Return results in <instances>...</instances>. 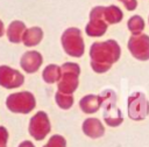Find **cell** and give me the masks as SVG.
<instances>
[{"label": "cell", "instance_id": "1", "mask_svg": "<svg viewBox=\"0 0 149 147\" xmlns=\"http://www.w3.org/2000/svg\"><path fill=\"white\" fill-rule=\"evenodd\" d=\"M121 48L115 40H106L102 42H93L90 48V64L97 74L108 71L112 65L119 61Z\"/></svg>", "mask_w": 149, "mask_h": 147}, {"label": "cell", "instance_id": "2", "mask_svg": "<svg viewBox=\"0 0 149 147\" xmlns=\"http://www.w3.org/2000/svg\"><path fill=\"white\" fill-rule=\"evenodd\" d=\"M101 107L104 110L102 118L107 126L118 127L123 123V114L116 106V93L112 89H106L101 93Z\"/></svg>", "mask_w": 149, "mask_h": 147}, {"label": "cell", "instance_id": "3", "mask_svg": "<svg viewBox=\"0 0 149 147\" xmlns=\"http://www.w3.org/2000/svg\"><path fill=\"white\" fill-rule=\"evenodd\" d=\"M62 75L57 84V91L63 94H72L78 88L80 66L73 62H65L61 66Z\"/></svg>", "mask_w": 149, "mask_h": 147}, {"label": "cell", "instance_id": "4", "mask_svg": "<svg viewBox=\"0 0 149 147\" xmlns=\"http://www.w3.org/2000/svg\"><path fill=\"white\" fill-rule=\"evenodd\" d=\"M61 43L64 51L71 57H81L85 52V43L81 30L76 27L66 28L62 36Z\"/></svg>", "mask_w": 149, "mask_h": 147}, {"label": "cell", "instance_id": "5", "mask_svg": "<svg viewBox=\"0 0 149 147\" xmlns=\"http://www.w3.org/2000/svg\"><path fill=\"white\" fill-rule=\"evenodd\" d=\"M6 106L13 113L28 114L36 106L35 96L29 91H21L10 93L6 98Z\"/></svg>", "mask_w": 149, "mask_h": 147}, {"label": "cell", "instance_id": "6", "mask_svg": "<svg viewBox=\"0 0 149 147\" xmlns=\"http://www.w3.org/2000/svg\"><path fill=\"white\" fill-rule=\"evenodd\" d=\"M127 112L132 120L140 121L149 114V102L143 92H133L127 99Z\"/></svg>", "mask_w": 149, "mask_h": 147}, {"label": "cell", "instance_id": "7", "mask_svg": "<svg viewBox=\"0 0 149 147\" xmlns=\"http://www.w3.org/2000/svg\"><path fill=\"white\" fill-rule=\"evenodd\" d=\"M50 131H51V124L47 112L38 111L30 118L28 125V132L34 140L36 141L44 140L47 135L50 133Z\"/></svg>", "mask_w": 149, "mask_h": 147}, {"label": "cell", "instance_id": "8", "mask_svg": "<svg viewBox=\"0 0 149 147\" xmlns=\"http://www.w3.org/2000/svg\"><path fill=\"white\" fill-rule=\"evenodd\" d=\"M108 23L104 15V6H95L90 12V21L85 27L86 35L91 37H100L107 30Z\"/></svg>", "mask_w": 149, "mask_h": 147}, {"label": "cell", "instance_id": "9", "mask_svg": "<svg viewBox=\"0 0 149 147\" xmlns=\"http://www.w3.org/2000/svg\"><path fill=\"white\" fill-rule=\"evenodd\" d=\"M128 50L139 61H148L149 60V35L139 34L132 35L127 43Z\"/></svg>", "mask_w": 149, "mask_h": 147}, {"label": "cell", "instance_id": "10", "mask_svg": "<svg viewBox=\"0 0 149 147\" xmlns=\"http://www.w3.org/2000/svg\"><path fill=\"white\" fill-rule=\"evenodd\" d=\"M24 83V76L16 69L8 65H0V86L5 89H16Z\"/></svg>", "mask_w": 149, "mask_h": 147}, {"label": "cell", "instance_id": "11", "mask_svg": "<svg viewBox=\"0 0 149 147\" xmlns=\"http://www.w3.org/2000/svg\"><path fill=\"white\" fill-rule=\"evenodd\" d=\"M42 63H43V57H42L41 52H38L36 50L26 51L20 58V66L27 74L36 72L40 69V66L42 65Z\"/></svg>", "mask_w": 149, "mask_h": 147}, {"label": "cell", "instance_id": "12", "mask_svg": "<svg viewBox=\"0 0 149 147\" xmlns=\"http://www.w3.org/2000/svg\"><path fill=\"white\" fill-rule=\"evenodd\" d=\"M83 133L91 139H99L105 134V126L98 118H86L81 124Z\"/></svg>", "mask_w": 149, "mask_h": 147}, {"label": "cell", "instance_id": "13", "mask_svg": "<svg viewBox=\"0 0 149 147\" xmlns=\"http://www.w3.org/2000/svg\"><path fill=\"white\" fill-rule=\"evenodd\" d=\"M101 96L100 94H86L79 100L80 110L86 114H92L99 111L101 107Z\"/></svg>", "mask_w": 149, "mask_h": 147}, {"label": "cell", "instance_id": "14", "mask_svg": "<svg viewBox=\"0 0 149 147\" xmlns=\"http://www.w3.org/2000/svg\"><path fill=\"white\" fill-rule=\"evenodd\" d=\"M26 24L24 22L20 21V20H14L9 23V26L6 29V35L9 42L12 43H20L22 42V36L23 33L26 32Z\"/></svg>", "mask_w": 149, "mask_h": 147}, {"label": "cell", "instance_id": "15", "mask_svg": "<svg viewBox=\"0 0 149 147\" xmlns=\"http://www.w3.org/2000/svg\"><path fill=\"white\" fill-rule=\"evenodd\" d=\"M43 38V30L40 27L27 28L22 36V42L26 47H35Z\"/></svg>", "mask_w": 149, "mask_h": 147}, {"label": "cell", "instance_id": "16", "mask_svg": "<svg viewBox=\"0 0 149 147\" xmlns=\"http://www.w3.org/2000/svg\"><path fill=\"white\" fill-rule=\"evenodd\" d=\"M62 75V69L57 64H49L42 71V78L48 84H54L59 80Z\"/></svg>", "mask_w": 149, "mask_h": 147}, {"label": "cell", "instance_id": "17", "mask_svg": "<svg viewBox=\"0 0 149 147\" xmlns=\"http://www.w3.org/2000/svg\"><path fill=\"white\" fill-rule=\"evenodd\" d=\"M104 15H105V19L108 24L119 23V22H121L122 18H123L122 10L115 5L104 6Z\"/></svg>", "mask_w": 149, "mask_h": 147}, {"label": "cell", "instance_id": "18", "mask_svg": "<svg viewBox=\"0 0 149 147\" xmlns=\"http://www.w3.org/2000/svg\"><path fill=\"white\" fill-rule=\"evenodd\" d=\"M144 20L140 16V15H133L132 18H129V20L127 21V27L129 29V32L133 35H139L142 34L143 29H144Z\"/></svg>", "mask_w": 149, "mask_h": 147}, {"label": "cell", "instance_id": "19", "mask_svg": "<svg viewBox=\"0 0 149 147\" xmlns=\"http://www.w3.org/2000/svg\"><path fill=\"white\" fill-rule=\"evenodd\" d=\"M55 100H56V104L58 105V107H61L62 110H69L73 105V96L72 94H63L57 91L55 94Z\"/></svg>", "mask_w": 149, "mask_h": 147}, {"label": "cell", "instance_id": "20", "mask_svg": "<svg viewBox=\"0 0 149 147\" xmlns=\"http://www.w3.org/2000/svg\"><path fill=\"white\" fill-rule=\"evenodd\" d=\"M42 147H66V140L61 134H54Z\"/></svg>", "mask_w": 149, "mask_h": 147}, {"label": "cell", "instance_id": "21", "mask_svg": "<svg viewBox=\"0 0 149 147\" xmlns=\"http://www.w3.org/2000/svg\"><path fill=\"white\" fill-rule=\"evenodd\" d=\"M9 139L8 130L5 126H0V147H7Z\"/></svg>", "mask_w": 149, "mask_h": 147}, {"label": "cell", "instance_id": "22", "mask_svg": "<svg viewBox=\"0 0 149 147\" xmlns=\"http://www.w3.org/2000/svg\"><path fill=\"white\" fill-rule=\"evenodd\" d=\"M122 2V5L126 7L127 10H134L137 7V1L136 0H118Z\"/></svg>", "mask_w": 149, "mask_h": 147}, {"label": "cell", "instance_id": "23", "mask_svg": "<svg viewBox=\"0 0 149 147\" xmlns=\"http://www.w3.org/2000/svg\"><path fill=\"white\" fill-rule=\"evenodd\" d=\"M17 147H35V145H34L30 140H23L22 142L19 144Z\"/></svg>", "mask_w": 149, "mask_h": 147}, {"label": "cell", "instance_id": "24", "mask_svg": "<svg viewBox=\"0 0 149 147\" xmlns=\"http://www.w3.org/2000/svg\"><path fill=\"white\" fill-rule=\"evenodd\" d=\"M5 34V26H3V22L0 20V37Z\"/></svg>", "mask_w": 149, "mask_h": 147}]
</instances>
